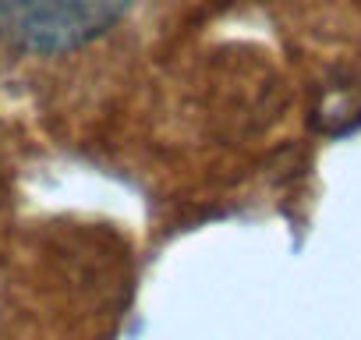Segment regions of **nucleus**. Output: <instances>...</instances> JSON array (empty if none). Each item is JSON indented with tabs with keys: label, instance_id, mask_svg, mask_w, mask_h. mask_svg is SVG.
I'll return each instance as SVG.
<instances>
[{
	"label": "nucleus",
	"instance_id": "1",
	"mask_svg": "<svg viewBox=\"0 0 361 340\" xmlns=\"http://www.w3.org/2000/svg\"><path fill=\"white\" fill-rule=\"evenodd\" d=\"M131 0H0V40L25 54H68L103 36Z\"/></svg>",
	"mask_w": 361,
	"mask_h": 340
}]
</instances>
